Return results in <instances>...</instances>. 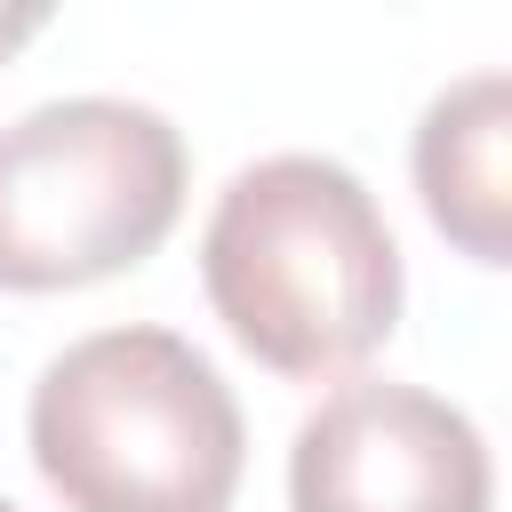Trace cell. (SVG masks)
I'll return each instance as SVG.
<instances>
[{
  "label": "cell",
  "instance_id": "4",
  "mask_svg": "<svg viewBox=\"0 0 512 512\" xmlns=\"http://www.w3.org/2000/svg\"><path fill=\"white\" fill-rule=\"evenodd\" d=\"M496 472L480 424L400 376L336 384L288 448V512H488Z\"/></svg>",
  "mask_w": 512,
  "mask_h": 512
},
{
  "label": "cell",
  "instance_id": "2",
  "mask_svg": "<svg viewBox=\"0 0 512 512\" xmlns=\"http://www.w3.org/2000/svg\"><path fill=\"white\" fill-rule=\"evenodd\" d=\"M24 440L64 512H232L248 464L232 384L176 328L64 344L32 384Z\"/></svg>",
  "mask_w": 512,
  "mask_h": 512
},
{
  "label": "cell",
  "instance_id": "3",
  "mask_svg": "<svg viewBox=\"0 0 512 512\" xmlns=\"http://www.w3.org/2000/svg\"><path fill=\"white\" fill-rule=\"evenodd\" d=\"M184 136L128 96H56L0 128V288L56 296L136 272L184 216Z\"/></svg>",
  "mask_w": 512,
  "mask_h": 512
},
{
  "label": "cell",
  "instance_id": "6",
  "mask_svg": "<svg viewBox=\"0 0 512 512\" xmlns=\"http://www.w3.org/2000/svg\"><path fill=\"white\" fill-rule=\"evenodd\" d=\"M40 24H48L40 8H0V56H16V48H24L32 32H40Z\"/></svg>",
  "mask_w": 512,
  "mask_h": 512
},
{
  "label": "cell",
  "instance_id": "7",
  "mask_svg": "<svg viewBox=\"0 0 512 512\" xmlns=\"http://www.w3.org/2000/svg\"><path fill=\"white\" fill-rule=\"evenodd\" d=\"M0 512H16V504H0Z\"/></svg>",
  "mask_w": 512,
  "mask_h": 512
},
{
  "label": "cell",
  "instance_id": "5",
  "mask_svg": "<svg viewBox=\"0 0 512 512\" xmlns=\"http://www.w3.org/2000/svg\"><path fill=\"white\" fill-rule=\"evenodd\" d=\"M512 72L448 80L416 120V200L472 264H512Z\"/></svg>",
  "mask_w": 512,
  "mask_h": 512
},
{
  "label": "cell",
  "instance_id": "1",
  "mask_svg": "<svg viewBox=\"0 0 512 512\" xmlns=\"http://www.w3.org/2000/svg\"><path fill=\"white\" fill-rule=\"evenodd\" d=\"M200 280L232 344L288 384L352 376L400 328L408 296L376 192L320 152H272L216 192Z\"/></svg>",
  "mask_w": 512,
  "mask_h": 512
}]
</instances>
